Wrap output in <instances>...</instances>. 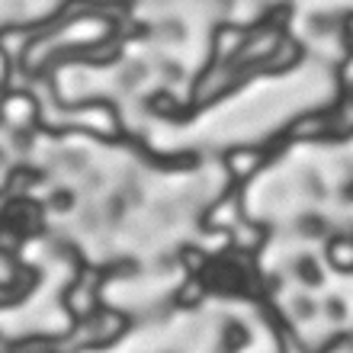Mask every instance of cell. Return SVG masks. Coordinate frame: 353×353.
Wrapping results in <instances>:
<instances>
[]
</instances>
